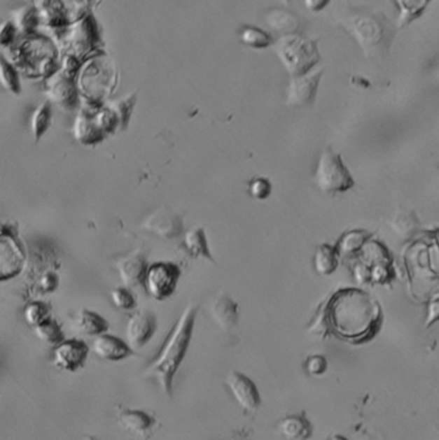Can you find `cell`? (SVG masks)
Here are the masks:
<instances>
[{
  "label": "cell",
  "instance_id": "obj_1",
  "mask_svg": "<svg viewBox=\"0 0 439 440\" xmlns=\"http://www.w3.org/2000/svg\"><path fill=\"white\" fill-rule=\"evenodd\" d=\"M333 322L339 335L353 343L366 341L377 332L382 322L380 308L358 290H344L331 301Z\"/></svg>",
  "mask_w": 439,
  "mask_h": 440
},
{
  "label": "cell",
  "instance_id": "obj_2",
  "mask_svg": "<svg viewBox=\"0 0 439 440\" xmlns=\"http://www.w3.org/2000/svg\"><path fill=\"white\" fill-rule=\"evenodd\" d=\"M196 315L197 305H188L169 332L156 358L144 369V376L155 378L162 392L170 398L173 395V380L176 371L181 367L191 344Z\"/></svg>",
  "mask_w": 439,
  "mask_h": 440
},
{
  "label": "cell",
  "instance_id": "obj_3",
  "mask_svg": "<svg viewBox=\"0 0 439 440\" xmlns=\"http://www.w3.org/2000/svg\"><path fill=\"white\" fill-rule=\"evenodd\" d=\"M340 24L351 32L366 56L388 50L393 41L394 30L382 13L354 12L342 18Z\"/></svg>",
  "mask_w": 439,
  "mask_h": 440
},
{
  "label": "cell",
  "instance_id": "obj_4",
  "mask_svg": "<svg viewBox=\"0 0 439 440\" xmlns=\"http://www.w3.org/2000/svg\"><path fill=\"white\" fill-rule=\"evenodd\" d=\"M276 53L293 78L312 71L319 58L316 43L296 34L282 36L276 44Z\"/></svg>",
  "mask_w": 439,
  "mask_h": 440
},
{
  "label": "cell",
  "instance_id": "obj_5",
  "mask_svg": "<svg viewBox=\"0 0 439 440\" xmlns=\"http://www.w3.org/2000/svg\"><path fill=\"white\" fill-rule=\"evenodd\" d=\"M313 180L322 192L328 194L347 192L356 185L343 159L331 148H326L321 155Z\"/></svg>",
  "mask_w": 439,
  "mask_h": 440
},
{
  "label": "cell",
  "instance_id": "obj_6",
  "mask_svg": "<svg viewBox=\"0 0 439 440\" xmlns=\"http://www.w3.org/2000/svg\"><path fill=\"white\" fill-rule=\"evenodd\" d=\"M181 278V268L173 262H156L144 276L146 292L158 301H164L176 292Z\"/></svg>",
  "mask_w": 439,
  "mask_h": 440
},
{
  "label": "cell",
  "instance_id": "obj_7",
  "mask_svg": "<svg viewBox=\"0 0 439 440\" xmlns=\"http://www.w3.org/2000/svg\"><path fill=\"white\" fill-rule=\"evenodd\" d=\"M141 228L161 240L170 241L183 232V220L172 208L161 206L144 218Z\"/></svg>",
  "mask_w": 439,
  "mask_h": 440
},
{
  "label": "cell",
  "instance_id": "obj_8",
  "mask_svg": "<svg viewBox=\"0 0 439 440\" xmlns=\"http://www.w3.org/2000/svg\"><path fill=\"white\" fill-rule=\"evenodd\" d=\"M89 348L83 340L70 339L57 345L53 350L52 363L58 369L75 372L85 364L88 358Z\"/></svg>",
  "mask_w": 439,
  "mask_h": 440
},
{
  "label": "cell",
  "instance_id": "obj_9",
  "mask_svg": "<svg viewBox=\"0 0 439 440\" xmlns=\"http://www.w3.org/2000/svg\"><path fill=\"white\" fill-rule=\"evenodd\" d=\"M225 385L230 388L241 409L253 412L260 406V394L258 388L246 375L239 371H230L225 377Z\"/></svg>",
  "mask_w": 439,
  "mask_h": 440
},
{
  "label": "cell",
  "instance_id": "obj_10",
  "mask_svg": "<svg viewBox=\"0 0 439 440\" xmlns=\"http://www.w3.org/2000/svg\"><path fill=\"white\" fill-rule=\"evenodd\" d=\"M49 99L66 111L74 110L79 104V94L75 83L64 71L55 72L47 83Z\"/></svg>",
  "mask_w": 439,
  "mask_h": 440
},
{
  "label": "cell",
  "instance_id": "obj_11",
  "mask_svg": "<svg viewBox=\"0 0 439 440\" xmlns=\"http://www.w3.org/2000/svg\"><path fill=\"white\" fill-rule=\"evenodd\" d=\"M322 72V69H313L304 75L293 78L288 89V104L307 106L312 104L316 98Z\"/></svg>",
  "mask_w": 439,
  "mask_h": 440
},
{
  "label": "cell",
  "instance_id": "obj_12",
  "mask_svg": "<svg viewBox=\"0 0 439 440\" xmlns=\"http://www.w3.org/2000/svg\"><path fill=\"white\" fill-rule=\"evenodd\" d=\"M156 317L150 312H137L129 318L125 328L127 341L132 349L147 344L156 332Z\"/></svg>",
  "mask_w": 439,
  "mask_h": 440
},
{
  "label": "cell",
  "instance_id": "obj_13",
  "mask_svg": "<svg viewBox=\"0 0 439 440\" xmlns=\"http://www.w3.org/2000/svg\"><path fill=\"white\" fill-rule=\"evenodd\" d=\"M115 265L124 286L136 288L139 285H144V276L147 273L148 265L146 255L141 250H136L128 255L121 256L115 262Z\"/></svg>",
  "mask_w": 439,
  "mask_h": 440
},
{
  "label": "cell",
  "instance_id": "obj_14",
  "mask_svg": "<svg viewBox=\"0 0 439 440\" xmlns=\"http://www.w3.org/2000/svg\"><path fill=\"white\" fill-rule=\"evenodd\" d=\"M210 315L223 331H231L239 325V304L225 294H219L210 304Z\"/></svg>",
  "mask_w": 439,
  "mask_h": 440
},
{
  "label": "cell",
  "instance_id": "obj_15",
  "mask_svg": "<svg viewBox=\"0 0 439 440\" xmlns=\"http://www.w3.org/2000/svg\"><path fill=\"white\" fill-rule=\"evenodd\" d=\"M92 348L98 358L111 362L125 360L133 354V349L128 343L109 334H102L97 336Z\"/></svg>",
  "mask_w": 439,
  "mask_h": 440
},
{
  "label": "cell",
  "instance_id": "obj_16",
  "mask_svg": "<svg viewBox=\"0 0 439 440\" xmlns=\"http://www.w3.org/2000/svg\"><path fill=\"white\" fill-rule=\"evenodd\" d=\"M72 133L75 139L84 146H95L102 142L106 138V134H104L101 129L96 125L95 113H92V110L88 108L81 110L76 116Z\"/></svg>",
  "mask_w": 439,
  "mask_h": 440
},
{
  "label": "cell",
  "instance_id": "obj_17",
  "mask_svg": "<svg viewBox=\"0 0 439 440\" xmlns=\"http://www.w3.org/2000/svg\"><path fill=\"white\" fill-rule=\"evenodd\" d=\"M72 327L76 332L83 335L99 336L102 334H106V331L109 329V322L98 313L89 309H81L74 317Z\"/></svg>",
  "mask_w": 439,
  "mask_h": 440
},
{
  "label": "cell",
  "instance_id": "obj_18",
  "mask_svg": "<svg viewBox=\"0 0 439 440\" xmlns=\"http://www.w3.org/2000/svg\"><path fill=\"white\" fill-rule=\"evenodd\" d=\"M119 424L124 430L144 437L155 425V418L138 409H123L118 415Z\"/></svg>",
  "mask_w": 439,
  "mask_h": 440
},
{
  "label": "cell",
  "instance_id": "obj_19",
  "mask_svg": "<svg viewBox=\"0 0 439 440\" xmlns=\"http://www.w3.org/2000/svg\"><path fill=\"white\" fill-rule=\"evenodd\" d=\"M183 248L192 257L204 259L214 263V257L209 248L207 233L202 227H193L184 234Z\"/></svg>",
  "mask_w": 439,
  "mask_h": 440
},
{
  "label": "cell",
  "instance_id": "obj_20",
  "mask_svg": "<svg viewBox=\"0 0 439 440\" xmlns=\"http://www.w3.org/2000/svg\"><path fill=\"white\" fill-rule=\"evenodd\" d=\"M399 10L397 29H403L423 15L431 0H394Z\"/></svg>",
  "mask_w": 439,
  "mask_h": 440
},
{
  "label": "cell",
  "instance_id": "obj_21",
  "mask_svg": "<svg viewBox=\"0 0 439 440\" xmlns=\"http://www.w3.org/2000/svg\"><path fill=\"white\" fill-rule=\"evenodd\" d=\"M267 24L274 31L284 32L285 35L295 34L296 30L299 29L298 17L294 13L282 9L271 10L267 15Z\"/></svg>",
  "mask_w": 439,
  "mask_h": 440
},
{
  "label": "cell",
  "instance_id": "obj_22",
  "mask_svg": "<svg viewBox=\"0 0 439 440\" xmlns=\"http://www.w3.org/2000/svg\"><path fill=\"white\" fill-rule=\"evenodd\" d=\"M311 425L304 416H290L279 424V432L288 440H304L311 435Z\"/></svg>",
  "mask_w": 439,
  "mask_h": 440
},
{
  "label": "cell",
  "instance_id": "obj_23",
  "mask_svg": "<svg viewBox=\"0 0 439 440\" xmlns=\"http://www.w3.org/2000/svg\"><path fill=\"white\" fill-rule=\"evenodd\" d=\"M52 106L47 102L40 104L32 115L30 119V128L35 141H39L41 136L48 132L49 127L52 124Z\"/></svg>",
  "mask_w": 439,
  "mask_h": 440
},
{
  "label": "cell",
  "instance_id": "obj_24",
  "mask_svg": "<svg viewBox=\"0 0 439 440\" xmlns=\"http://www.w3.org/2000/svg\"><path fill=\"white\" fill-rule=\"evenodd\" d=\"M239 39L242 44L250 48L265 49L272 44L271 35L256 26H245L239 32Z\"/></svg>",
  "mask_w": 439,
  "mask_h": 440
},
{
  "label": "cell",
  "instance_id": "obj_25",
  "mask_svg": "<svg viewBox=\"0 0 439 440\" xmlns=\"http://www.w3.org/2000/svg\"><path fill=\"white\" fill-rule=\"evenodd\" d=\"M0 80L3 87L8 90L9 93L18 96L21 93V83L20 75L17 71L16 66L8 61L6 57H1L0 61Z\"/></svg>",
  "mask_w": 439,
  "mask_h": 440
},
{
  "label": "cell",
  "instance_id": "obj_26",
  "mask_svg": "<svg viewBox=\"0 0 439 440\" xmlns=\"http://www.w3.org/2000/svg\"><path fill=\"white\" fill-rule=\"evenodd\" d=\"M35 334L46 344L58 345L64 340V331L60 323L53 318H48L35 327Z\"/></svg>",
  "mask_w": 439,
  "mask_h": 440
},
{
  "label": "cell",
  "instance_id": "obj_27",
  "mask_svg": "<svg viewBox=\"0 0 439 440\" xmlns=\"http://www.w3.org/2000/svg\"><path fill=\"white\" fill-rule=\"evenodd\" d=\"M337 267V254L335 248L322 245L314 255V268L321 274H331Z\"/></svg>",
  "mask_w": 439,
  "mask_h": 440
},
{
  "label": "cell",
  "instance_id": "obj_28",
  "mask_svg": "<svg viewBox=\"0 0 439 440\" xmlns=\"http://www.w3.org/2000/svg\"><path fill=\"white\" fill-rule=\"evenodd\" d=\"M50 306L43 301H32L25 306L24 318L32 327L39 326L44 320L50 318Z\"/></svg>",
  "mask_w": 439,
  "mask_h": 440
},
{
  "label": "cell",
  "instance_id": "obj_29",
  "mask_svg": "<svg viewBox=\"0 0 439 440\" xmlns=\"http://www.w3.org/2000/svg\"><path fill=\"white\" fill-rule=\"evenodd\" d=\"M134 104H136V93H130V94L121 98V99L113 101L109 106L112 111L116 113V116L119 118L120 129L127 128Z\"/></svg>",
  "mask_w": 439,
  "mask_h": 440
},
{
  "label": "cell",
  "instance_id": "obj_30",
  "mask_svg": "<svg viewBox=\"0 0 439 440\" xmlns=\"http://www.w3.org/2000/svg\"><path fill=\"white\" fill-rule=\"evenodd\" d=\"M17 27L18 31L22 34H29L32 32L35 26L38 24V13L36 10L30 8V7H22V8L17 9L13 13V21H12Z\"/></svg>",
  "mask_w": 439,
  "mask_h": 440
},
{
  "label": "cell",
  "instance_id": "obj_31",
  "mask_svg": "<svg viewBox=\"0 0 439 440\" xmlns=\"http://www.w3.org/2000/svg\"><path fill=\"white\" fill-rule=\"evenodd\" d=\"M95 121H96L97 127L101 129V132L106 136L112 134L116 132V129H120L119 118L110 107L99 108L98 111H96Z\"/></svg>",
  "mask_w": 439,
  "mask_h": 440
},
{
  "label": "cell",
  "instance_id": "obj_32",
  "mask_svg": "<svg viewBox=\"0 0 439 440\" xmlns=\"http://www.w3.org/2000/svg\"><path fill=\"white\" fill-rule=\"evenodd\" d=\"M112 304L121 311H132L137 305L136 297L127 286L112 288L110 292Z\"/></svg>",
  "mask_w": 439,
  "mask_h": 440
},
{
  "label": "cell",
  "instance_id": "obj_33",
  "mask_svg": "<svg viewBox=\"0 0 439 440\" xmlns=\"http://www.w3.org/2000/svg\"><path fill=\"white\" fill-rule=\"evenodd\" d=\"M249 192L256 200H267L272 193L271 180L264 176H256L249 183Z\"/></svg>",
  "mask_w": 439,
  "mask_h": 440
},
{
  "label": "cell",
  "instance_id": "obj_34",
  "mask_svg": "<svg viewBox=\"0 0 439 440\" xmlns=\"http://www.w3.org/2000/svg\"><path fill=\"white\" fill-rule=\"evenodd\" d=\"M305 367L311 375L319 376V375H322L328 369V362L322 355H312L307 360Z\"/></svg>",
  "mask_w": 439,
  "mask_h": 440
},
{
  "label": "cell",
  "instance_id": "obj_35",
  "mask_svg": "<svg viewBox=\"0 0 439 440\" xmlns=\"http://www.w3.org/2000/svg\"><path fill=\"white\" fill-rule=\"evenodd\" d=\"M17 32H18V30H17L16 26L12 21H7V22L1 24V31H0V43H1V45L3 47L11 45L16 39Z\"/></svg>",
  "mask_w": 439,
  "mask_h": 440
},
{
  "label": "cell",
  "instance_id": "obj_36",
  "mask_svg": "<svg viewBox=\"0 0 439 440\" xmlns=\"http://www.w3.org/2000/svg\"><path fill=\"white\" fill-rule=\"evenodd\" d=\"M58 276L56 273H47L40 280V288L46 292H53L58 286Z\"/></svg>",
  "mask_w": 439,
  "mask_h": 440
},
{
  "label": "cell",
  "instance_id": "obj_37",
  "mask_svg": "<svg viewBox=\"0 0 439 440\" xmlns=\"http://www.w3.org/2000/svg\"><path fill=\"white\" fill-rule=\"evenodd\" d=\"M330 0H304L305 7L311 9L313 12H319L321 9L325 8L328 4Z\"/></svg>",
  "mask_w": 439,
  "mask_h": 440
},
{
  "label": "cell",
  "instance_id": "obj_38",
  "mask_svg": "<svg viewBox=\"0 0 439 440\" xmlns=\"http://www.w3.org/2000/svg\"><path fill=\"white\" fill-rule=\"evenodd\" d=\"M331 440H347L343 437H335V438H333Z\"/></svg>",
  "mask_w": 439,
  "mask_h": 440
},
{
  "label": "cell",
  "instance_id": "obj_39",
  "mask_svg": "<svg viewBox=\"0 0 439 440\" xmlns=\"http://www.w3.org/2000/svg\"><path fill=\"white\" fill-rule=\"evenodd\" d=\"M281 1H282L284 4H286V6H288V4H290V0H281Z\"/></svg>",
  "mask_w": 439,
  "mask_h": 440
}]
</instances>
